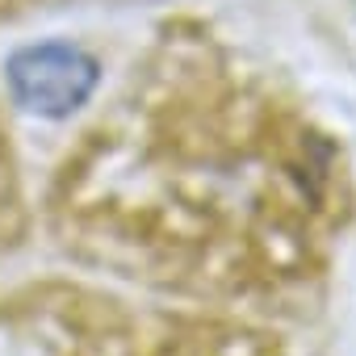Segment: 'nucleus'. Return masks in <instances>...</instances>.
Wrapping results in <instances>:
<instances>
[{"label": "nucleus", "instance_id": "f257e3e1", "mask_svg": "<svg viewBox=\"0 0 356 356\" xmlns=\"http://www.w3.org/2000/svg\"><path fill=\"white\" fill-rule=\"evenodd\" d=\"M5 84L17 109L55 122L88 105L101 84V63L76 42H34L9 55Z\"/></svg>", "mask_w": 356, "mask_h": 356}]
</instances>
